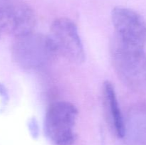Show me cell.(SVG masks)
I'll list each match as a JSON object with an SVG mask.
<instances>
[{
	"mask_svg": "<svg viewBox=\"0 0 146 145\" xmlns=\"http://www.w3.org/2000/svg\"><path fill=\"white\" fill-rule=\"evenodd\" d=\"M58 53L50 36L31 32L14 38L11 55L15 63L25 71H35L48 65Z\"/></svg>",
	"mask_w": 146,
	"mask_h": 145,
	"instance_id": "7a4b0ae2",
	"label": "cell"
},
{
	"mask_svg": "<svg viewBox=\"0 0 146 145\" xmlns=\"http://www.w3.org/2000/svg\"><path fill=\"white\" fill-rule=\"evenodd\" d=\"M1 31H0V35H1Z\"/></svg>",
	"mask_w": 146,
	"mask_h": 145,
	"instance_id": "30bf717a",
	"label": "cell"
},
{
	"mask_svg": "<svg viewBox=\"0 0 146 145\" xmlns=\"http://www.w3.org/2000/svg\"><path fill=\"white\" fill-rule=\"evenodd\" d=\"M36 16L27 4L20 0L0 2V31L14 38L34 31Z\"/></svg>",
	"mask_w": 146,
	"mask_h": 145,
	"instance_id": "8992f818",
	"label": "cell"
},
{
	"mask_svg": "<svg viewBox=\"0 0 146 145\" xmlns=\"http://www.w3.org/2000/svg\"><path fill=\"white\" fill-rule=\"evenodd\" d=\"M111 60L118 79L134 91L146 90V53L144 48L127 45L115 38Z\"/></svg>",
	"mask_w": 146,
	"mask_h": 145,
	"instance_id": "6da1fadb",
	"label": "cell"
},
{
	"mask_svg": "<svg viewBox=\"0 0 146 145\" xmlns=\"http://www.w3.org/2000/svg\"><path fill=\"white\" fill-rule=\"evenodd\" d=\"M58 53L66 60L80 64L85 60V51L75 23L68 18L54 20L51 26V36Z\"/></svg>",
	"mask_w": 146,
	"mask_h": 145,
	"instance_id": "277c9868",
	"label": "cell"
},
{
	"mask_svg": "<svg viewBox=\"0 0 146 145\" xmlns=\"http://www.w3.org/2000/svg\"><path fill=\"white\" fill-rule=\"evenodd\" d=\"M116 39L127 45L144 48L146 44V22L131 9L116 7L111 13Z\"/></svg>",
	"mask_w": 146,
	"mask_h": 145,
	"instance_id": "5b68a950",
	"label": "cell"
},
{
	"mask_svg": "<svg viewBox=\"0 0 146 145\" xmlns=\"http://www.w3.org/2000/svg\"><path fill=\"white\" fill-rule=\"evenodd\" d=\"M102 102L107 122L120 138L124 135V117L121 113L115 88L110 81H106L102 88Z\"/></svg>",
	"mask_w": 146,
	"mask_h": 145,
	"instance_id": "ba28073f",
	"label": "cell"
},
{
	"mask_svg": "<svg viewBox=\"0 0 146 145\" xmlns=\"http://www.w3.org/2000/svg\"><path fill=\"white\" fill-rule=\"evenodd\" d=\"M123 139L129 145H146V105L133 107L124 117Z\"/></svg>",
	"mask_w": 146,
	"mask_h": 145,
	"instance_id": "52a82bcc",
	"label": "cell"
},
{
	"mask_svg": "<svg viewBox=\"0 0 146 145\" xmlns=\"http://www.w3.org/2000/svg\"><path fill=\"white\" fill-rule=\"evenodd\" d=\"M31 124V127H30V129H31V134H33V136H35L38 133V128H37V124L36 122L34 119H32L30 122Z\"/></svg>",
	"mask_w": 146,
	"mask_h": 145,
	"instance_id": "9c48e42d",
	"label": "cell"
},
{
	"mask_svg": "<svg viewBox=\"0 0 146 145\" xmlns=\"http://www.w3.org/2000/svg\"><path fill=\"white\" fill-rule=\"evenodd\" d=\"M78 109L72 103L59 101L51 104L45 117L47 136L56 145H72L76 139Z\"/></svg>",
	"mask_w": 146,
	"mask_h": 145,
	"instance_id": "3957f363",
	"label": "cell"
}]
</instances>
